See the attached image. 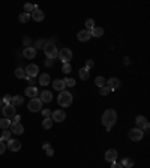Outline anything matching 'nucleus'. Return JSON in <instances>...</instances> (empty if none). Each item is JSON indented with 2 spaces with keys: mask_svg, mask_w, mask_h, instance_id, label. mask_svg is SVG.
<instances>
[{
  "mask_svg": "<svg viewBox=\"0 0 150 168\" xmlns=\"http://www.w3.org/2000/svg\"><path fill=\"white\" fill-rule=\"evenodd\" d=\"M95 84H96L99 89H101V87H104V86L107 84V81H105L104 77H96V78H95Z\"/></svg>",
  "mask_w": 150,
  "mask_h": 168,
  "instance_id": "c756f323",
  "label": "nucleus"
},
{
  "mask_svg": "<svg viewBox=\"0 0 150 168\" xmlns=\"http://www.w3.org/2000/svg\"><path fill=\"white\" fill-rule=\"evenodd\" d=\"M89 77H90L89 71H87L86 68H81V69H80V78H81L83 81H86V80H89Z\"/></svg>",
  "mask_w": 150,
  "mask_h": 168,
  "instance_id": "cd10ccee",
  "label": "nucleus"
},
{
  "mask_svg": "<svg viewBox=\"0 0 150 168\" xmlns=\"http://www.w3.org/2000/svg\"><path fill=\"white\" fill-rule=\"evenodd\" d=\"M45 152H47V156H53V155H54V150H53L51 147H47Z\"/></svg>",
  "mask_w": 150,
  "mask_h": 168,
  "instance_id": "a18cd8bd",
  "label": "nucleus"
},
{
  "mask_svg": "<svg viewBox=\"0 0 150 168\" xmlns=\"http://www.w3.org/2000/svg\"><path fill=\"white\" fill-rule=\"evenodd\" d=\"M30 42H32V39H30L29 36H24V38H23V44L26 45V47H30Z\"/></svg>",
  "mask_w": 150,
  "mask_h": 168,
  "instance_id": "79ce46f5",
  "label": "nucleus"
},
{
  "mask_svg": "<svg viewBox=\"0 0 150 168\" xmlns=\"http://www.w3.org/2000/svg\"><path fill=\"white\" fill-rule=\"evenodd\" d=\"M72 99H74V96H72L69 92L63 90V92H60V95L57 96V104H59L60 107L66 108V107H69V105L72 104Z\"/></svg>",
  "mask_w": 150,
  "mask_h": 168,
  "instance_id": "f03ea898",
  "label": "nucleus"
},
{
  "mask_svg": "<svg viewBox=\"0 0 150 168\" xmlns=\"http://www.w3.org/2000/svg\"><path fill=\"white\" fill-rule=\"evenodd\" d=\"M111 168H123V165L116 161V162H111Z\"/></svg>",
  "mask_w": 150,
  "mask_h": 168,
  "instance_id": "c03bdc74",
  "label": "nucleus"
},
{
  "mask_svg": "<svg viewBox=\"0 0 150 168\" xmlns=\"http://www.w3.org/2000/svg\"><path fill=\"white\" fill-rule=\"evenodd\" d=\"M26 80L29 81V84H30V87H33V84H35V80H33V78H30V77H27Z\"/></svg>",
  "mask_w": 150,
  "mask_h": 168,
  "instance_id": "de8ad7c7",
  "label": "nucleus"
},
{
  "mask_svg": "<svg viewBox=\"0 0 150 168\" xmlns=\"http://www.w3.org/2000/svg\"><path fill=\"white\" fill-rule=\"evenodd\" d=\"M15 77L20 78V80H24V78H27V74H26V71H24L23 68H17L15 69Z\"/></svg>",
  "mask_w": 150,
  "mask_h": 168,
  "instance_id": "b1692460",
  "label": "nucleus"
},
{
  "mask_svg": "<svg viewBox=\"0 0 150 168\" xmlns=\"http://www.w3.org/2000/svg\"><path fill=\"white\" fill-rule=\"evenodd\" d=\"M2 113H3V116L6 117V119H12L17 113H15V107L14 105H11V104H8V105H3V108H2Z\"/></svg>",
  "mask_w": 150,
  "mask_h": 168,
  "instance_id": "6e6552de",
  "label": "nucleus"
},
{
  "mask_svg": "<svg viewBox=\"0 0 150 168\" xmlns=\"http://www.w3.org/2000/svg\"><path fill=\"white\" fill-rule=\"evenodd\" d=\"M26 74H27V77H30V78H35L38 74H39V68H38V65H29V66H26Z\"/></svg>",
  "mask_w": 150,
  "mask_h": 168,
  "instance_id": "9d476101",
  "label": "nucleus"
},
{
  "mask_svg": "<svg viewBox=\"0 0 150 168\" xmlns=\"http://www.w3.org/2000/svg\"><path fill=\"white\" fill-rule=\"evenodd\" d=\"M53 123H54V122H53L51 119H44V120H42V128H44V129H51Z\"/></svg>",
  "mask_w": 150,
  "mask_h": 168,
  "instance_id": "c85d7f7f",
  "label": "nucleus"
},
{
  "mask_svg": "<svg viewBox=\"0 0 150 168\" xmlns=\"http://www.w3.org/2000/svg\"><path fill=\"white\" fill-rule=\"evenodd\" d=\"M65 119H66V113L63 110H56V111L51 113V120H53V122L60 123V122H63Z\"/></svg>",
  "mask_w": 150,
  "mask_h": 168,
  "instance_id": "423d86ee",
  "label": "nucleus"
},
{
  "mask_svg": "<svg viewBox=\"0 0 150 168\" xmlns=\"http://www.w3.org/2000/svg\"><path fill=\"white\" fill-rule=\"evenodd\" d=\"M47 42H48V39H38V41H36V42H35V44H33L32 47H33V48H35V50L38 51V50H39V48H44V45H45Z\"/></svg>",
  "mask_w": 150,
  "mask_h": 168,
  "instance_id": "a878e982",
  "label": "nucleus"
},
{
  "mask_svg": "<svg viewBox=\"0 0 150 168\" xmlns=\"http://www.w3.org/2000/svg\"><path fill=\"white\" fill-rule=\"evenodd\" d=\"M95 66V62L93 60H86V69L89 71V69H92Z\"/></svg>",
  "mask_w": 150,
  "mask_h": 168,
  "instance_id": "37998d69",
  "label": "nucleus"
},
{
  "mask_svg": "<svg viewBox=\"0 0 150 168\" xmlns=\"http://www.w3.org/2000/svg\"><path fill=\"white\" fill-rule=\"evenodd\" d=\"M5 150H6V144H5L3 140H0V155H3Z\"/></svg>",
  "mask_w": 150,
  "mask_h": 168,
  "instance_id": "58836bf2",
  "label": "nucleus"
},
{
  "mask_svg": "<svg viewBox=\"0 0 150 168\" xmlns=\"http://www.w3.org/2000/svg\"><path fill=\"white\" fill-rule=\"evenodd\" d=\"M30 18H33V21H38V23H41V21H44V18H45V14H44L41 9H35V11L30 14Z\"/></svg>",
  "mask_w": 150,
  "mask_h": 168,
  "instance_id": "4468645a",
  "label": "nucleus"
},
{
  "mask_svg": "<svg viewBox=\"0 0 150 168\" xmlns=\"http://www.w3.org/2000/svg\"><path fill=\"white\" fill-rule=\"evenodd\" d=\"M45 66H47V68H51V66H53V60H51V59L45 60Z\"/></svg>",
  "mask_w": 150,
  "mask_h": 168,
  "instance_id": "49530a36",
  "label": "nucleus"
},
{
  "mask_svg": "<svg viewBox=\"0 0 150 168\" xmlns=\"http://www.w3.org/2000/svg\"><path fill=\"white\" fill-rule=\"evenodd\" d=\"M50 83H51V78H50L48 74H41L39 75V84L41 86H48Z\"/></svg>",
  "mask_w": 150,
  "mask_h": 168,
  "instance_id": "4be33fe9",
  "label": "nucleus"
},
{
  "mask_svg": "<svg viewBox=\"0 0 150 168\" xmlns=\"http://www.w3.org/2000/svg\"><path fill=\"white\" fill-rule=\"evenodd\" d=\"M11 132L15 134V135H21L24 132V126L21 123H15V125H11Z\"/></svg>",
  "mask_w": 150,
  "mask_h": 168,
  "instance_id": "6ab92c4d",
  "label": "nucleus"
},
{
  "mask_svg": "<svg viewBox=\"0 0 150 168\" xmlns=\"http://www.w3.org/2000/svg\"><path fill=\"white\" fill-rule=\"evenodd\" d=\"M47 147H50V144H48V143H44V144H42V149H44V150H45V149H47Z\"/></svg>",
  "mask_w": 150,
  "mask_h": 168,
  "instance_id": "8fccbe9b",
  "label": "nucleus"
},
{
  "mask_svg": "<svg viewBox=\"0 0 150 168\" xmlns=\"http://www.w3.org/2000/svg\"><path fill=\"white\" fill-rule=\"evenodd\" d=\"M29 110L32 111V113H38V111H41L42 110V101L39 99V98H33V99H30L29 101Z\"/></svg>",
  "mask_w": 150,
  "mask_h": 168,
  "instance_id": "20e7f679",
  "label": "nucleus"
},
{
  "mask_svg": "<svg viewBox=\"0 0 150 168\" xmlns=\"http://www.w3.org/2000/svg\"><path fill=\"white\" fill-rule=\"evenodd\" d=\"M11 137H12V132H9V131H5V132L2 134V138H0V140H3V141H9V140H12Z\"/></svg>",
  "mask_w": 150,
  "mask_h": 168,
  "instance_id": "72a5a7b5",
  "label": "nucleus"
},
{
  "mask_svg": "<svg viewBox=\"0 0 150 168\" xmlns=\"http://www.w3.org/2000/svg\"><path fill=\"white\" fill-rule=\"evenodd\" d=\"M41 113H42L44 119H51V111H50L48 108H45V110H41Z\"/></svg>",
  "mask_w": 150,
  "mask_h": 168,
  "instance_id": "4c0bfd02",
  "label": "nucleus"
},
{
  "mask_svg": "<svg viewBox=\"0 0 150 168\" xmlns=\"http://www.w3.org/2000/svg\"><path fill=\"white\" fill-rule=\"evenodd\" d=\"M59 59L65 63H69V60L72 59V51L69 50V48H62V50L59 51Z\"/></svg>",
  "mask_w": 150,
  "mask_h": 168,
  "instance_id": "39448f33",
  "label": "nucleus"
},
{
  "mask_svg": "<svg viewBox=\"0 0 150 168\" xmlns=\"http://www.w3.org/2000/svg\"><path fill=\"white\" fill-rule=\"evenodd\" d=\"M9 126H11V119H6V117L0 119V129H8Z\"/></svg>",
  "mask_w": 150,
  "mask_h": 168,
  "instance_id": "393cba45",
  "label": "nucleus"
},
{
  "mask_svg": "<svg viewBox=\"0 0 150 168\" xmlns=\"http://www.w3.org/2000/svg\"><path fill=\"white\" fill-rule=\"evenodd\" d=\"M90 35H92L93 38H101V36L104 35V29H102V27H93V29L90 30Z\"/></svg>",
  "mask_w": 150,
  "mask_h": 168,
  "instance_id": "5701e85b",
  "label": "nucleus"
},
{
  "mask_svg": "<svg viewBox=\"0 0 150 168\" xmlns=\"http://www.w3.org/2000/svg\"><path fill=\"white\" fill-rule=\"evenodd\" d=\"M105 86H107L110 90H117V89L120 87V80H119V78H110Z\"/></svg>",
  "mask_w": 150,
  "mask_h": 168,
  "instance_id": "2eb2a0df",
  "label": "nucleus"
},
{
  "mask_svg": "<svg viewBox=\"0 0 150 168\" xmlns=\"http://www.w3.org/2000/svg\"><path fill=\"white\" fill-rule=\"evenodd\" d=\"M6 147H9L11 152H18V150L21 149V143H20L18 140H9V141L6 143Z\"/></svg>",
  "mask_w": 150,
  "mask_h": 168,
  "instance_id": "ddd939ff",
  "label": "nucleus"
},
{
  "mask_svg": "<svg viewBox=\"0 0 150 168\" xmlns=\"http://www.w3.org/2000/svg\"><path fill=\"white\" fill-rule=\"evenodd\" d=\"M0 108H3V101H2V98H0Z\"/></svg>",
  "mask_w": 150,
  "mask_h": 168,
  "instance_id": "3c124183",
  "label": "nucleus"
},
{
  "mask_svg": "<svg viewBox=\"0 0 150 168\" xmlns=\"http://www.w3.org/2000/svg\"><path fill=\"white\" fill-rule=\"evenodd\" d=\"M20 120H21V117H20L18 114H15V116L12 117V120H11V125H15V123H20Z\"/></svg>",
  "mask_w": 150,
  "mask_h": 168,
  "instance_id": "a19ab883",
  "label": "nucleus"
},
{
  "mask_svg": "<svg viewBox=\"0 0 150 168\" xmlns=\"http://www.w3.org/2000/svg\"><path fill=\"white\" fill-rule=\"evenodd\" d=\"M71 71H72V66H71L69 63H65V65L62 66V72H63V74H69Z\"/></svg>",
  "mask_w": 150,
  "mask_h": 168,
  "instance_id": "c9c22d12",
  "label": "nucleus"
},
{
  "mask_svg": "<svg viewBox=\"0 0 150 168\" xmlns=\"http://www.w3.org/2000/svg\"><path fill=\"white\" fill-rule=\"evenodd\" d=\"M18 20H20V23H27V21L30 20V14L21 12V14H20V17H18Z\"/></svg>",
  "mask_w": 150,
  "mask_h": 168,
  "instance_id": "7c9ffc66",
  "label": "nucleus"
},
{
  "mask_svg": "<svg viewBox=\"0 0 150 168\" xmlns=\"http://www.w3.org/2000/svg\"><path fill=\"white\" fill-rule=\"evenodd\" d=\"M120 164L123 165V168H132V167H134V161H132L131 158H125Z\"/></svg>",
  "mask_w": 150,
  "mask_h": 168,
  "instance_id": "bb28decb",
  "label": "nucleus"
},
{
  "mask_svg": "<svg viewBox=\"0 0 150 168\" xmlns=\"http://www.w3.org/2000/svg\"><path fill=\"white\" fill-rule=\"evenodd\" d=\"M24 93H26V96H29V98L30 99H33V98H36V96H38V89L33 86V87H27L26 90H24Z\"/></svg>",
  "mask_w": 150,
  "mask_h": 168,
  "instance_id": "aec40b11",
  "label": "nucleus"
},
{
  "mask_svg": "<svg viewBox=\"0 0 150 168\" xmlns=\"http://www.w3.org/2000/svg\"><path fill=\"white\" fill-rule=\"evenodd\" d=\"M135 123H137V128L141 129V131H147L149 129V122H147V119L144 116H138L135 119Z\"/></svg>",
  "mask_w": 150,
  "mask_h": 168,
  "instance_id": "0eeeda50",
  "label": "nucleus"
},
{
  "mask_svg": "<svg viewBox=\"0 0 150 168\" xmlns=\"http://www.w3.org/2000/svg\"><path fill=\"white\" fill-rule=\"evenodd\" d=\"M23 102H24V99H23L21 95H15V96H12V99H11V105H14V107L23 105Z\"/></svg>",
  "mask_w": 150,
  "mask_h": 168,
  "instance_id": "412c9836",
  "label": "nucleus"
},
{
  "mask_svg": "<svg viewBox=\"0 0 150 168\" xmlns=\"http://www.w3.org/2000/svg\"><path fill=\"white\" fill-rule=\"evenodd\" d=\"M117 150L116 149H108L107 152H105V161L107 162H116L117 161Z\"/></svg>",
  "mask_w": 150,
  "mask_h": 168,
  "instance_id": "9b49d317",
  "label": "nucleus"
},
{
  "mask_svg": "<svg viewBox=\"0 0 150 168\" xmlns=\"http://www.w3.org/2000/svg\"><path fill=\"white\" fill-rule=\"evenodd\" d=\"M110 92H111V90H110L107 86H104V87H101V89H99V95H101V96H107Z\"/></svg>",
  "mask_w": 150,
  "mask_h": 168,
  "instance_id": "e433bc0d",
  "label": "nucleus"
},
{
  "mask_svg": "<svg viewBox=\"0 0 150 168\" xmlns=\"http://www.w3.org/2000/svg\"><path fill=\"white\" fill-rule=\"evenodd\" d=\"M63 81H65V86H66V87H74V86H75V80H74V78H69V77H68V78H65Z\"/></svg>",
  "mask_w": 150,
  "mask_h": 168,
  "instance_id": "f704fd0d",
  "label": "nucleus"
},
{
  "mask_svg": "<svg viewBox=\"0 0 150 168\" xmlns=\"http://www.w3.org/2000/svg\"><path fill=\"white\" fill-rule=\"evenodd\" d=\"M123 63H125V65H129V63H131L129 57H125V59H123Z\"/></svg>",
  "mask_w": 150,
  "mask_h": 168,
  "instance_id": "09e8293b",
  "label": "nucleus"
},
{
  "mask_svg": "<svg viewBox=\"0 0 150 168\" xmlns=\"http://www.w3.org/2000/svg\"><path fill=\"white\" fill-rule=\"evenodd\" d=\"M77 38H78V41H80V42H87V41L92 38V35H90V32H89V30H81V32H78Z\"/></svg>",
  "mask_w": 150,
  "mask_h": 168,
  "instance_id": "f3484780",
  "label": "nucleus"
},
{
  "mask_svg": "<svg viewBox=\"0 0 150 168\" xmlns=\"http://www.w3.org/2000/svg\"><path fill=\"white\" fill-rule=\"evenodd\" d=\"M143 137H144V132H143L141 129H138V128L129 131V138H131L132 141H141Z\"/></svg>",
  "mask_w": 150,
  "mask_h": 168,
  "instance_id": "1a4fd4ad",
  "label": "nucleus"
},
{
  "mask_svg": "<svg viewBox=\"0 0 150 168\" xmlns=\"http://www.w3.org/2000/svg\"><path fill=\"white\" fill-rule=\"evenodd\" d=\"M93 27H95V21H93L92 18L86 20V30H89V32H90V30H92Z\"/></svg>",
  "mask_w": 150,
  "mask_h": 168,
  "instance_id": "473e14b6",
  "label": "nucleus"
},
{
  "mask_svg": "<svg viewBox=\"0 0 150 168\" xmlns=\"http://www.w3.org/2000/svg\"><path fill=\"white\" fill-rule=\"evenodd\" d=\"M51 86H53V89H54V90H57V92H63V90L66 89V86H65V81H63V80H54V81L51 83Z\"/></svg>",
  "mask_w": 150,
  "mask_h": 168,
  "instance_id": "a211bd4d",
  "label": "nucleus"
},
{
  "mask_svg": "<svg viewBox=\"0 0 150 168\" xmlns=\"http://www.w3.org/2000/svg\"><path fill=\"white\" fill-rule=\"evenodd\" d=\"M36 50H35V48L30 45V47H26V48H24V50H23V56L24 57H26V59H35L36 57Z\"/></svg>",
  "mask_w": 150,
  "mask_h": 168,
  "instance_id": "f8f14e48",
  "label": "nucleus"
},
{
  "mask_svg": "<svg viewBox=\"0 0 150 168\" xmlns=\"http://www.w3.org/2000/svg\"><path fill=\"white\" fill-rule=\"evenodd\" d=\"M39 99L42 101V104H44V102H45V104L51 102V101H53V93L48 92V90H44V92L41 93V98H39Z\"/></svg>",
  "mask_w": 150,
  "mask_h": 168,
  "instance_id": "dca6fc26",
  "label": "nucleus"
},
{
  "mask_svg": "<svg viewBox=\"0 0 150 168\" xmlns=\"http://www.w3.org/2000/svg\"><path fill=\"white\" fill-rule=\"evenodd\" d=\"M116 122H117V113L114 110H107L102 114V125L105 126L107 131H111V128Z\"/></svg>",
  "mask_w": 150,
  "mask_h": 168,
  "instance_id": "f257e3e1",
  "label": "nucleus"
},
{
  "mask_svg": "<svg viewBox=\"0 0 150 168\" xmlns=\"http://www.w3.org/2000/svg\"><path fill=\"white\" fill-rule=\"evenodd\" d=\"M11 99H12V96H9V95H6V96H3V98H2V101H3V104H5V105L11 104Z\"/></svg>",
  "mask_w": 150,
  "mask_h": 168,
  "instance_id": "ea45409f",
  "label": "nucleus"
},
{
  "mask_svg": "<svg viewBox=\"0 0 150 168\" xmlns=\"http://www.w3.org/2000/svg\"><path fill=\"white\" fill-rule=\"evenodd\" d=\"M35 11V5H32V3H26L24 5V12L26 14H32Z\"/></svg>",
  "mask_w": 150,
  "mask_h": 168,
  "instance_id": "2f4dec72",
  "label": "nucleus"
},
{
  "mask_svg": "<svg viewBox=\"0 0 150 168\" xmlns=\"http://www.w3.org/2000/svg\"><path fill=\"white\" fill-rule=\"evenodd\" d=\"M44 53H45V56L48 57V59H56V57H59V51H57V48H56V45L54 44H50V42H47L45 45H44Z\"/></svg>",
  "mask_w": 150,
  "mask_h": 168,
  "instance_id": "7ed1b4c3",
  "label": "nucleus"
}]
</instances>
